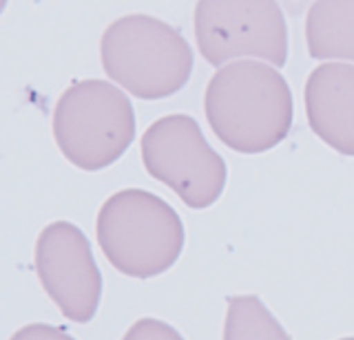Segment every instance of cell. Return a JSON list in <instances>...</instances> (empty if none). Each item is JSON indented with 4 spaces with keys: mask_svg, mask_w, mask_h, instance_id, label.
Segmentation results:
<instances>
[{
    "mask_svg": "<svg viewBox=\"0 0 354 340\" xmlns=\"http://www.w3.org/2000/svg\"><path fill=\"white\" fill-rule=\"evenodd\" d=\"M204 111L221 144L243 155H257L290 133L292 93L268 62L232 60L210 78Z\"/></svg>",
    "mask_w": 354,
    "mask_h": 340,
    "instance_id": "cell-1",
    "label": "cell"
},
{
    "mask_svg": "<svg viewBox=\"0 0 354 340\" xmlns=\"http://www.w3.org/2000/svg\"><path fill=\"white\" fill-rule=\"evenodd\" d=\"M102 69L140 100H164L182 91L193 73L186 38L164 20L131 14L111 23L100 42Z\"/></svg>",
    "mask_w": 354,
    "mask_h": 340,
    "instance_id": "cell-2",
    "label": "cell"
},
{
    "mask_svg": "<svg viewBox=\"0 0 354 340\" xmlns=\"http://www.w3.org/2000/svg\"><path fill=\"white\" fill-rule=\"evenodd\" d=\"M95 234L106 261L133 279H151L173 268L184 248L180 214L140 188L109 197L97 212Z\"/></svg>",
    "mask_w": 354,
    "mask_h": 340,
    "instance_id": "cell-3",
    "label": "cell"
},
{
    "mask_svg": "<svg viewBox=\"0 0 354 340\" xmlns=\"http://www.w3.org/2000/svg\"><path fill=\"white\" fill-rule=\"evenodd\" d=\"M53 139L80 170H102L118 161L136 137L131 100L104 80H80L53 108Z\"/></svg>",
    "mask_w": 354,
    "mask_h": 340,
    "instance_id": "cell-4",
    "label": "cell"
},
{
    "mask_svg": "<svg viewBox=\"0 0 354 340\" xmlns=\"http://www.w3.org/2000/svg\"><path fill=\"white\" fill-rule=\"evenodd\" d=\"M142 161L153 179L195 210L210 208L226 186V161L208 146L191 115H166L142 135Z\"/></svg>",
    "mask_w": 354,
    "mask_h": 340,
    "instance_id": "cell-5",
    "label": "cell"
},
{
    "mask_svg": "<svg viewBox=\"0 0 354 340\" xmlns=\"http://www.w3.org/2000/svg\"><path fill=\"white\" fill-rule=\"evenodd\" d=\"M197 49L213 67L257 58L283 67L288 60V25L277 0H197Z\"/></svg>",
    "mask_w": 354,
    "mask_h": 340,
    "instance_id": "cell-6",
    "label": "cell"
},
{
    "mask_svg": "<svg viewBox=\"0 0 354 340\" xmlns=\"http://www.w3.org/2000/svg\"><path fill=\"white\" fill-rule=\"evenodd\" d=\"M36 272L49 299L64 318L88 323L102 296V274L91 254L88 239L69 221H53L36 243Z\"/></svg>",
    "mask_w": 354,
    "mask_h": 340,
    "instance_id": "cell-7",
    "label": "cell"
},
{
    "mask_svg": "<svg viewBox=\"0 0 354 340\" xmlns=\"http://www.w3.org/2000/svg\"><path fill=\"white\" fill-rule=\"evenodd\" d=\"M306 115L319 139L354 157V64L326 62L308 75Z\"/></svg>",
    "mask_w": 354,
    "mask_h": 340,
    "instance_id": "cell-8",
    "label": "cell"
},
{
    "mask_svg": "<svg viewBox=\"0 0 354 340\" xmlns=\"http://www.w3.org/2000/svg\"><path fill=\"white\" fill-rule=\"evenodd\" d=\"M306 42L315 60L354 62V0H315L306 18Z\"/></svg>",
    "mask_w": 354,
    "mask_h": 340,
    "instance_id": "cell-9",
    "label": "cell"
},
{
    "mask_svg": "<svg viewBox=\"0 0 354 340\" xmlns=\"http://www.w3.org/2000/svg\"><path fill=\"white\" fill-rule=\"evenodd\" d=\"M248 336H277L286 338L274 318L263 310L257 296H239L232 299L228 307L226 321V338H246Z\"/></svg>",
    "mask_w": 354,
    "mask_h": 340,
    "instance_id": "cell-10",
    "label": "cell"
}]
</instances>
